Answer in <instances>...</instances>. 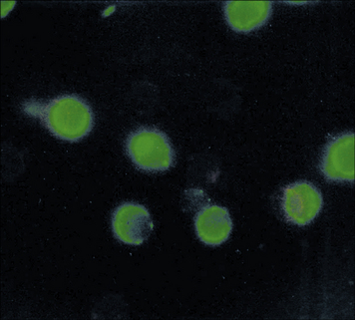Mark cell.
<instances>
[{"label":"cell","mask_w":355,"mask_h":320,"mask_svg":"<svg viewBox=\"0 0 355 320\" xmlns=\"http://www.w3.org/2000/svg\"><path fill=\"white\" fill-rule=\"evenodd\" d=\"M195 231L202 244L218 247L229 240L233 231V221L225 206L208 205L195 217Z\"/></svg>","instance_id":"8992f818"},{"label":"cell","mask_w":355,"mask_h":320,"mask_svg":"<svg viewBox=\"0 0 355 320\" xmlns=\"http://www.w3.org/2000/svg\"><path fill=\"white\" fill-rule=\"evenodd\" d=\"M323 206L322 192L313 184L299 181L284 188L282 208L286 221L295 226L311 224Z\"/></svg>","instance_id":"3957f363"},{"label":"cell","mask_w":355,"mask_h":320,"mask_svg":"<svg viewBox=\"0 0 355 320\" xmlns=\"http://www.w3.org/2000/svg\"><path fill=\"white\" fill-rule=\"evenodd\" d=\"M126 153L142 171H168L175 163V151L169 138L157 128L141 127L131 132L126 140Z\"/></svg>","instance_id":"7a4b0ae2"},{"label":"cell","mask_w":355,"mask_h":320,"mask_svg":"<svg viewBox=\"0 0 355 320\" xmlns=\"http://www.w3.org/2000/svg\"><path fill=\"white\" fill-rule=\"evenodd\" d=\"M354 132H343L327 143L320 160V171L327 180L352 183L355 179Z\"/></svg>","instance_id":"5b68a950"},{"label":"cell","mask_w":355,"mask_h":320,"mask_svg":"<svg viewBox=\"0 0 355 320\" xmlns=\"http://www.w3.org/2000/svg\"><path fill=\"white\" fill-rule=\"evenodd\" d=\"M272 12L270 1H227L224 15L234 31L249 33L263 26Z\"/></svg>","instance_id":"52a82bcc"},{"label":"cell","mask_w":355,"mask_h":320,"mask_svg":"<svg viewBox=\"0 0 355 320\" xmlns=\"http://www.w3.org/2000/svg\"><path fill=\"white\" fill-rule=\"evenodd\" d=\"M114 237L129 246H140L154 230L151 215L146 206L125 202L114 210L111 217Z\"/></svg>","instance_id":"277c9868"},{"label":"cell","mask_w":355,"mask_h":320,"mask_svg":"<svg viewBox=\"0 0 355 320\" xmlns=\"http://www.w3.org/2000/svg\"><path fill=\"white\" fill-rule=\"evenodd\" d=\"M24 107L27 114L38 118L54 137L66 142H79L94 127L92 109L76 95H61L42 103L31 100Z\"/></svg>","instance_id":"6da1fadb"}]
</instances>
